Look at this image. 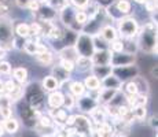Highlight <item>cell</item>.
Listing matches in <instances>:
<instances>
[{"label":"cell","mask_w":158,"mask_h":137,"mask_svg":"<svg viewBox=\"0 0 158 137\" xmlns=\"http://www.w3.org/2000/svg\"><path fill=\"white\" fill-rule=\"evenodd\" d=\"M146 7H147V11L154 13L157 10V0H146Z\"/></svg>","instance_id":"23"},{"label":"cell","mask_w":158,"mask_h":137,"mask_svg":"<svg viewBox=\"0 0 158 137\" xmlns=\"http://www.w3.org/2000/svg\"><path fill=\"white\" fill-rule=\"evenodd\" d=\"M76 69H78L80 71H85V70H89L92 67V60L88 56H78L74 62Z\"/></svg>","instance_id":"7"},{"label":"cell","mask_w":158,"mask_h":137,"mask_svg":"<svg viewBox=\"0 0 158 137\" xmlns=\"http://www.w3.org/2000/svg\"><path fill=\"white\" fill-rule=\"evenodd\" d=\"M60 67H62L63 70H66L68 73H72L73 70L76 69V65H74V62H72V60H66V59H62L60 60Z\"/></svg>","instance_id":"20"},{"label":"cell","mask_w":158,"mask_h":137,"mask_svg":"<svg viewBox=\"0 0 158 137\" xmlns=\"http://www.w3.org/2000/svg\"><path fill=\"white\" fill-rule=\"evenodd\" d=\"M3 127H4V130L7 133H15L18 129H19V123H18L17 119H14V118H7V119L4 121V123H3Z\"/></svg>","instance_id":"9"},{"label":"cell","mask_w":158,"mask_h":137,"mask_svg":"<svg viewBox=\"0 0 158 137\" xmlns=\"http://www.w3.org/2000/svg\"><path fill=\"white\" fill-rule=\"evenodd\" d=\"M3 133H4V127H3V123L0 122V137L3 136Z\"/></svg>","instance_id":"30"},{"label":"cell","mask_w":158,"mask_h":137,"mask_svg":"<svg viewBox=\"0 0 158 137\" xmlns=\"http://www.w3.org/2000/svg\"><path fill=\"white\" fill-rule=\"evenodd\" d=\"M37 3H40V4H45V3H48V0H36Z\"/></svg>","instance_id":"33"},{"label":"cell","mask_w":158,"mask_h":137,"mask_svg":"<svg viewBox=\"0 0 158 137\" xmlns=\"http://www.w3.org/2000/svg\"><path fill=\"white\" fill-rule=\"evenodd\" d=\"M43 88L45 91H48V92L58 91V88H59V81L55 78V75H47L43 80Z\"/></svg>","instance_id":"6"},{"label":"cell","mask_w":158,"mask_h":137,"mask_svg":"<svg viewBox=\"0 0 158 137\" xmlns=\"http://www.w3.org/2000/svg\"><path fill=\"white\" fill-rule=\"evenodd\" d=\"M70 92L73 93V96L80 97V96L84 95V92H85V87H84L83 82L74 81V82H72V85H70Z\"/></svg>","instance_id":"11"},{"label":"cell","mask_w":158,"mask_h":137,"mask_svg":"<svg viewBox=\"0 0 158 137\" xmlns=\"http://www.w3.org/2000/svg\"><path fill=\"white\" fill-rule=\"evenodd\" d=\"M37 42L39 41H26V44L23 45V51H25L28 55H36V47H37Z\"/></svg>","instance_id":"18"},{"label":"cell","mask_w":158,"mask_h":137,"mask_svg":"<svg viewBox=\"0 0 158 137\" xmlns=\"http://www.w3.org/2000/svg\"><path fill=\"white\" fill-rule=\"evenodd\" d=\"M15 33H17L18 37L21 38H26L30 36V29L28 23H19V25L15 26Z\"/></svg>","instance_id":"13"},{"label":"cell","mask_w":158,"mask_h":137,"mask_svg":"<svg viewBox=\"0 0 158 137\" xmlns=\"http://www.w3.org/2000/svg\"><path fill=\"white\" fill-rule=\"evenodd\" d=\"M6 54H7V51L4 50V48H2L0 47V60H3L6 58Z\"/></svg>","instance_id":"29"},{"label":"cell","mask_w":158,"mask_h":137,"mask_svg":"<svg viewBox=\"0 0 158 137\" xmlns=\"http://www.w3.org/2000/svg\"><path fill=\"white\" fill-rule=\"evenodd\" d=\"M138 23L133 18H121L118 19V32L124 38H133L136 34H138Z\"/></svg>","instance_id":"1"},{"label":"cell","mask_w":158,"mask_h":137,"mask_svg":"<svg viewBox=\"0 0 158 137\" xmlns=\"http://www.w3.org/2000/svg\"><path fill=\"white\" fill-rule=\"evenodd\" d=\"M50 121H51V119H50V118H48V117H41L40 123L43 125V126H50V125H51Z\"/></svg>","instance_id":"28"},{"label":"cell","mask_w":158,"mask_h":137,"mask_svg":"<svg viewBox=\"0 0 158 137\" xmlns=\"http://www.w3.org/2000/svg\"><path fill=\"white\" fill-rule=\"evenodd\" d=\"M26 8H29L30 11H33V13H35V11H37L39 8H40V3H37L36 0H30L29 4H28V7H26Z\"/></svg>","instance_id":"26"},{"label":"cell","mask_w":158,"mask_h":137,"mask_svg":"<svg viewBox=\"0 0 158 137\" xmlns=\"http://www.w3.org/2000/svg\"><path fill=\"white\" fill-rule=\"evenodd\" d=\"M146 107L144 106H135L133 107V111H132V115H133V118L135 119H138V121H143L144 119V117H146Z\"/></svg>","instance_id":"16"},{"label":"cell","mask_w":158,"mask_h":137,"mask_svg":"<svg viewBox=\"0 0 158 137\" xmlns=\"http://www.w3.org/2000/svg\"><path fill=\"white\" fill-rule=\"evenodd\" d=\"M13 77L15 81H18L19 84H23L28 80V69L25 67H15L13 70Z\"/></svg>","instance_id":"8"},{"label":"cell","mask_w":158,"mask_h":137,"mask_svg":"<svg viewBox=\"0 0 158 137\" xmlns=\"http://www.w3.org/2000/svg\"><path fill=\"white\" fill-rule=\"evenodd\" d=\"M110 51H111V54L124 52V40H118V38L113 40L110 44Z\"/></svg>","instance_id":"17"},{"label":"cell","mask_w":158,"mask_h":137,"mask_svg":"<svg viewBox=\"0 0 158 137\" xmlns=\"http://www.w3.org/2000/svg\"><path fill=\"white\" fill-rule=\"evenodd\" d=\"M124 92H125L127 95H138L139 89H138V85H136V82L133 81V80L127 81L125 84H124Z\"/></svg>","instance_id":"14"},{"label":"cell","mask_w":158,"mask_h":137,"mask_svg":"<svg viewBox=\"0 0 158 137\" xmlns=\"http://www.w3.org/2000/svg\"><path fill=\"white\" fill-rule=\"evenodd\" d=\"M120 85H121V80L120 78H117V75H113L111 73L103 78V87H105V89L117 91L118 88H120Z\"/></svg>","instance_id":"4"},{"label":"cell","mask_w":158,"mask_h":137,"mask_svg":"<svg viewBox=\"0 0 158 137\" xmlns=\"http://www.w3.org/2000/svg\"><path fill=\"white\" fill-rule=\"evenodd\" d=\"M72 3L77 8H85L89 4V0H72Z\"/></svg>","instance_id":"24"},{"label":"cell","mask_w":158,"mask_h":137,"mask_svg":"<svg viewBox=\"0 0 158 137\" xmlns=\"http://www.w3.org/2000/svg\"><path fill=\"white\" fill-rule=\"evenodd\" d=\"M11 73V65L6 60H0V74H10Z\"/></svg>","instance_id":"22"},{"label":"cell","mask_w":158,"mask_h":137,"mask_svg":"<svg viewBox=\"0 0 158 137\" xmlns=\"http://www.w3.org/2000/svg\"><path fill=\"white\" fill-rule=\"evenodd\" d=\"M11 107V99L8 95H2L0 96V110Z\"/></svg>","instance_id":"21"},{"label":"cell","mask_w":158,"mask_h":137,"mask_svg":"<svg viewBox=\"0 0 158 137\" xmlns=\"http://www.w3.org/2000/svg\"><path fill=\"white\" fill-rule=\"evenodd\" d=\"M3 85H4V81H3L2 78H0V93L3 92Z\"/></svg>","instance_id":"31"},{"label":"cell","mask_w":158,"mask_h":137,"mask_svg":"<svg viewBox=\"0 0 158 137\" xmlns=\"http://www.w3.org/2000/svg\"><path fill=\"white\" fill-rule=\"evenodd\" d=\"M101 37L106 42H111L113 40H115V38H118V33H117V30H115L111 25H106V26L102 27Z\"/></svg>","instance_id":"2"},{"label":"cell","mask_w":158,"mask_h":137,"mask_svg":"<svg viewBox=\"0 0 158 137\" xmlns=\"http://www.w3.org/2000/svg\"><path fill=\"white\" fill-rule=\"evenodd\" d=\"M29 2L30 0H15V4H17L19 8H26L29 4Z\"/></svg>","instance_id":"27"},{"label":"cell","mask_w":158,"mask_h":137,"mask_svg":"<svg viewBox=\"0 0 158 137\" xmlns=\"http://www.w3.org/2000/svg\"><path fill=\"white\" fill-rule=\"evenodd\" d=\"M88 14L85 13L84 10H78V11H74V21L77 25H85L88 22Z\"/></svg>","instance_id":"15"},{"label":"cell","mask_w":158,"mask_h":137,"mask_svg":"<svg viewBox=\"0 0 158 137\" xmlns=\"http://www.w3.org/2000/svg\"><path fill=\"white\" fill-rule=\"evenodd\" d=\"M84 87H85V89H89V91H98L99 88H101V80H99L96 75L91 74L88 75V77H85V80H84Z\"/></svg>","instance_id":"5"},{"label":"cell","mask_w":158,"mask_h":137,"mask_svg":"<svg viewBox=\"0 0 158 137\" xmlns=\"http://www.w3.org/2000/svg\"><path fill=\"white\" fill-rule=\"evenodd\" d=\"M115 7H117V11L120 14L128 15L131 13V8H132V6H131V3L128 2V0H117V3H115Z\"/></svg>","instance_id":"10"},{"label":"cell","mask_w":158,"mask_h":137,"mask_svg":"<svg viewBox=\"0 0 158 137\" xmlns=\"http://www.w3.org/2000/svg\"><path fill=\"white\" fill-rule=\"evenodd\" d=\"M63 99H65V95L59 91H54V92L50 93L48 96V104L52 108H58L63 104Z\"/></svg>","instance_id":"3"},{"label":"cell","mask_w":158,"mask_h":137,"mask_svg":"<svg viewBox=\"0 0 158 137\" xmlns=\"http://www.w3.org/2000/svg\"><path fill=\"white\" fill-rule=\"evenodd\" d=\"M63 104H65L68 108H72L73 106H74V97L73 96H65V99H63Z\"/></svg>","instance_id":"25"},{"label":"cell","mask_w":158,"mask_h":137,"mask_svg":"<svg viewBox=\"0 0 158 137\" xmlns=\"http://www.w3.org/2000/svg\"><path fill=\"white\" fill-rule=\"evenodd\" d=\"M15 88H17V84H15L13 80H8L3 85V92H6V95H11L15 91Z\"/></svg>","instance_id":"19"},{"label":"cell","mask_w":158,"mask_h":137,"mask_svg":"<svg viewBox=\"0 0 158 137\" xmlns=\"http://www.w3.org/2000/svg\"><path fill=\"white\" fill-rule=\"evenodd\" d=\"M135 3H138V4H143V3H146V0H133Z\"/></svg>","instance_id":"32"},{"label":"cell","mask_w":158,"mask_h":137,"mask_svg":"<svg viewBox=\"0 0 158 137\" xmlns=\"http://www.w3.org/2000/svg\"><path fill=\"white\" fill-rule=\"evenodd\" d=\"M36 59H37L41 65L48 66V65H51V63H52L54 55L51 54L50 51H45V52H43V54H37V55H36Z\"/></svg>","instance_id":"12"}]
</instances>
